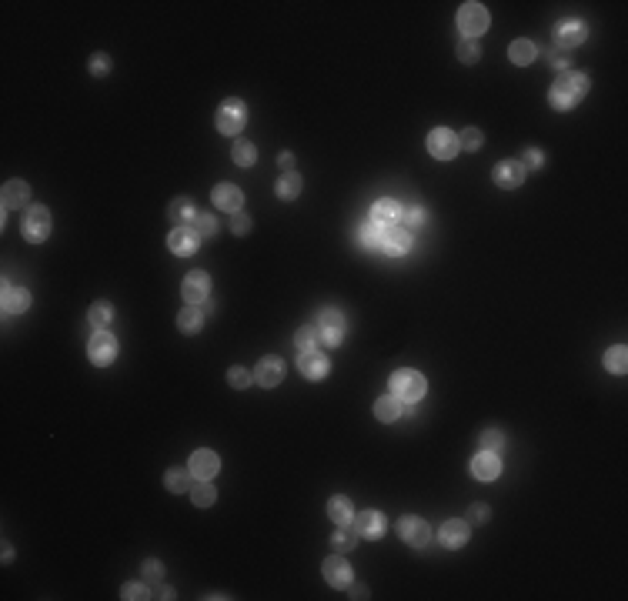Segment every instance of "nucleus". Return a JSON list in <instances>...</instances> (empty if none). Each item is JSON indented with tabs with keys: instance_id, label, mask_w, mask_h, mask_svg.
<instances>
[{
	"instance_id": "nucleus-29",
	"label": "nucleus",
	"mask_w": 628,
	"mask_h": 601,
	"mask_svg": "<svg viewBox=\"0 0 628 601\" xmlns=\"http://www.w3.org/2000/svg\"><path fill=\"white\" fill-rule=\"evenodd\" d=\"M354 544H358V531L347 528V524H341V528L334 531V538H331V548H334L338 555H341V551H351Z\"/></svg>"
},
{
	"instance_id": "nucleus-45",
	"label": "nucleus",
	"mask_w": 628,
	"mask_h": 601,
	"mask_svg": "<svg viewBox=\"0 0 628 601\" xmlns=\"http://www.w3.org/2000/svg\"><path fill=\"white\" fill-rule=\"evenodd\" d=\"M401 217L408 221V227H421V221H425V211H421L418 204H408V207H401Z\"/></svg>"
},
{
	"instance_id": "nucleus-4",
	"label": "nucleus",
	"mask_w": 628,
	"mask_h": 601,
	"mask_svg": "<svg viewBox=\"0 0 628 601\" xmlns=\"http://www.w3.org/2000/svg\"><path fill=\"white\" fill-rule=\"evenodd\" d=\"M314 331H318L321 344H327V347L341 344V338H345V318H341V311H334V307H325V311L318 314V324H314Z\"/></svg>"
},
{
	"instance_id": "nucleus-21",
	"label": "nucleus",
	"mask_w": 628,
	"mask_h": 601,
	"mask_svg": "<svg viewBox=\"0 0 628 601\" xmlns=\"http://www.w3.org/2000/svg\"><path fill=\"white\" fill-rule=\"evenodd\" d=\"M354 531L361 538H381L385 535V515L381 511H365L354 518Z\"/></svg>"
},
{
	"instance_id": "nucleus-33",
	"label": "nucleus",
	"mask_w": 628,
	"mask_h": 601,
	"mask_svg": "<svg viewBox=\"0 0 628 601\" xmlns=\"http://www.w3.org/2000/svg\"><path fill=\"white\" fill-rule=\"evenodd\" d=\"M605 367L608 371H615V374H625V367H628V351L618 344V347H611L605 354Z\"/></svg>"
},
{
	"instance_id": "nucleus-25",
	"label": "nucleus",
	"mask_w": 628,
	"mask_h": 601,
	"mask_svg": "<svg viewBox=\"0 0 628 601\" xmlns=\"http://www.w3.org/2000/svg\"><path fill=\"white\" fill-rule=\"evenodd\" d=\"M27 197H30V187H27L23 181H7V184H3V211L27 204Z\"/></svg>"
},
{
	"instance_id": "nucleus-13",
	"label": "nucleus",
	"mask_w": 628,
	"mask_h": 601,
	"mask_svg": "<svg viewBox=\"0 0 628 601\" xmlns=\"http://www.w3.org/2000/svg\"><path fill=\"white\" fill-rule=\"evenodd\" d=\"M381 251L391 254V258L408 254V251H412V231H405V227H388V231H385V241H381Z\"/></svg>"
},
{
	"instance_id": "nucleus-46",
	"label": "nucleus",
	"mask_w": 628,
	"mask_h": 601,
	"mask_svg": "<svg viewBox=\"0 0 628 601\" xmlns=\"http://www.w3.org/2000/svg\"><path fill=\"white\" fill-rule=\"evenodd\" d=\"M227 381H231L234 387H247L251 385V374H247L244 367H231V371H227Z\"/></svg>"
},
{
	"instance_id": "nucleus-50",
	"label": "nucleus",
	"mask_w": 628,
	"mask_h": 601,
	"mask_svg": "<svg viewBox=\"0 0 628 601\" xmlns=\"http://www.w3.org/2000/svg\"><path fill=\"white\" fill-rule=\"evenodd\" d=\"M468 518H472V521H478V524H485V521L492 518V511H488V505H472Z\"/></svg>"
},
{
	"instance_id": "nucleus-14",
	"label": "nucleus",
	"mask_w": 628,
	"mask_h": 601,
	"mask_svg": "<svg viewBox=\"0 0 628 601\" xmlns=\"http://www.w3.org/2000/svg\"><path fill=\"white\" fill-rule=\"evenodd\" d=\"M325 578H327V584H334V588H351L354 575H351V564H347L341 555H331V558L325 561Z\"/></svg>"
},
{
	"instance_id": "nucleus-15",
	"label": "nucleus",
	"mask_w": 628,
	"mask_h": 601,
	"mask_svg": "<svg viewBox=\"0 0 628 601\" xmlns=\"http://www.w3.org/2000/svg\"><path fill=\"white\" fill-rule=\"evenodd\" d=\"M284 378V365L281 358H261V365L254 367V381L261 387H278Z\"/></svg>"
},
{
	"instance_id": "nucleus-10",
	"label": "nucleus",
	"mask_w": 628,
	"mask_h": 601,
	"mask_svg": "<svg viewBox=\"0 0 628 601\" xmlns=\"http://www.w3.org/2000/svg\"><path fill=\"white\" fill-rule=\"evenodd\" d=\"M327 354H321L318 347L314 351H301V358H298V371H301L307 381H321L327 374Z\"/></svg>"
},
{
	"instance_id": "nucleus-24",
	"label": "nucleus",
	"mask_w": 628,
	"mask_h": 601,
	"mask_svg": "<svg viewBox=\"0 0 628 601\" xmlns=\"http://www.w3.org/2000/svg\"><path fill=\"white\" fill-rule=\"evenodd\" d=\"M327 518L341 528V524H351L354 521V508H351V501L341 498V494H334L331 501H327Z\"/></svg>"
},
{
	"instance_id": "nucleus-3",
	"label": "nucleus",
	"mask_w": 628,
	"mask_h": 601,
	"mask_svg": "<svg viewBox=\"0 0 628 601\" xmlns=\"http://www.w3.org/2000/svg\"><path fill=\"white\" fill-rule=\"evenodd\" d=\"M244 124H247V108H244V101H238V97L224 101L221 110H217V130L227 134V137H234V134L244 130Z\"/></svg>"
},
{
	"instance_id": "nucleus-34",
	"label": "nucleus",
	"mask_w": 628,
	"mask_h": 601,
	"mask_svg": "<svg viewBox=\"0 0 628 601\" xmlns=\"http://www.w3.org/2000/svg\"><path fill=\"white\" fill-rule=\"evenodd\" d=\"M188 478H191V471H184V468H171V471L164 474V485H168V491L181 494V491H188Z\"/></svg>"
},
{
	"instance_id": "nucleus-30",
	"label": "nucleus",
	"mask_w": 628,
	"mask_h": 601,
	"mask_svg": "<svg viewBox=\"0 0 628 601\" xmlns=\"http://www.w3.org/2000/svg\"><path fill=\"white\" fill-rule=\"evenodd\" d=\"M301 194V177L294 171H284L281 181H278V197H284V201H291V197H298Z\"/></svg>"
},
{
	"instance_id": "nucleus-54",
	"label": "nucleus",
	"mask_w": 628,
	"mask_h": 601,
	"mask_svg": "<svg viewBox=\"0 0 628 601\" xmlns=\"http://www.w3.org/2000/svg\"><path fill=\"white\" fill-rule=\"evenodd\" d=\"M528 164L538 167V164H542V154H538V150H528Z\"/></svg>"
},
{
	"instance_id": "nucleus-48",
	"label": "nucleus",
	"mask_w": 628,
	"mask_h": 601,
	"mask_svg": "<svg viewBox=\"0 0 628 601\" xmlns=\"http://www.w3.org/2000/svg\"><path fill=\"white\" fill-rule=\"evenodd\" d=\"M161 575H164V564H161V561H144V578L148 581H157L161 578Z\"/></svg>"
},
{
	"instance_id": "nucleus-6",
	"label": "nucleus",
	"mask_w": 628,
	"mask_h": 601,
	"mask_svg": "<svg viewBox=\"0 0 628 601\" xmlns=\"http://www.w3.org/2000/svg\"><path fill=\"white\" fill-rule=\"evenodd\" d=\"M458 150H461V144H458L455 130L434 128L432 134H428V154H432V157H438V161H452Z\"/></svg>"
},
{
	"instance_id": "nucleus-23",
	"label": "nucleus",
	"mask_w": 628,
	"mask_h": 601,
	"mask_svg": "<svg viewBox=\"0 0 628 601\" xmlns=\"http://www.w3.org/2000/svg\"><path fill=\"white\" fill-rule=\"evenodd\" d=\"M30 307V294L23 287H14V284H3V311L7 314H21Z\"/></svg>"
},
{
	"instance_id": "nucleus-40",
	"label": "nucleus",
	"mask_w": 628,
	"mask_h": 601,
	"mask_svg": "<svg viewBox=\"0 0 628 601\" xmlns=\"http://www.w3.org/2000/svg\"><path fill=\"white\" fill-rule=\"evenodd\" d=\"M194 231H197V237H214L217 234L214 214H197L194 217Z\"/></svg>"
},
{
	"instance_id": "nucleus-11",
	"label": "nucleus",
	"mask_w": 628,
	"mask_h": 601,
	"mask_svg": "<svg viewBox=\"0 0 628 601\" xmlns=\"http://www.w3.org/2000/svg\"><path fill=\"white\" fill-rule=\"evenodd\" d=\"M217 468H221V461H217L214 451L201 448V451L191 454V468H188V471L194 474V478H201V481H211V478L217 474Z\"/></svg>"
},
{
	"instance_id": "nucleus-9",
	"label": "nucleus",
	"mask_w": 628,
	"mask_h": 601,
	"mask_svg": "<svg viewBox=\"0 0 628 601\" xmlns=\"http://www.w3.org/2000/svg\"><path fill=\"white\" fill-rule=\"evenodd\" d=\"M398 535H401V541H408L412 548H425L428 538H432V528L421 518H401L398 521Z\"/></svg>"
},
{
	"instance_id": "nucleus-39",
	"label": "nucleus",
	"mask_w": 628,
	"mask_h": 601,
	"mask_svg": "<svg viewBox=\"0 0 628 601\" xmlns=\"http://www.w3.org/2000/svg\"><path fill=\"white\" fill-rule=\"evenodd\" d=\"M191 498H194V505L197 508H207V505H214V498H217V491L207 485V481H201L194 491H191Z\"/></svg>"
},
{
	"instance_id": "nucleus-44",
	"label": "nucleus",
	"mask_w": 628,
	"mask_h": 601,
	"mask_svg": "<svg viewBox=\"0 0 628 601\" xmlns=\"http://www.w3.org/2000/svg\"><path fill=\"white\" fill-rule=\"evenodd\" d=\"M501 445H505V438H501L498 431H485V434H481V451H495V454H498Z\"/></svg>"
},
{
	"instance_id": "nucleus-27",
	"label": "nucleus",
	"mask_w": 628,
	"mask_h": 601,
	"mask_svg": "<svg viewBox=\"0 0 628 601\" xmlns=\"http://www.w3.org/2000/svg\"><path fill=\"white\" fill-rule=\"evenodd\" d=\"M201 324H204V314H201V307H197V304L184 307V311L177 314V327H181L184 334H197V331H201Z\"/></svg>"
},
{
	"instance_id": "nucleus-38",
	"label": "nucleus",
	"mask_w": 628,
	"mask_h": 601,
	"mask_svg": "<svg viewBox=\"0 0 628 601\" xmlns=\"http://www.w3.org/2000/svg\"><path fill=\"white\" fill-rule=\"evenodd\" d=\"M294 344H298V351H314V347L321 344V338H318L314 327H301V331L294 334Z\"/></svg>"
},
{
	"instance_id": "nucleus-28",
	"label": "nucleus",
	"mask_w": 628,
	"mask_h": 601,
	"mask_svg": "<svg viewBox=\"0 0 628 601\" xmlns=\"http://www.w3.org/2000/svg\"><path fill=\"white\" fill-rule=\"evenodd\" d=\"M374 418L378 421H394V418H401V401L388 394V398H378L374 401Z\"/></svg>"
},
{
	"instance_id": "nucleus-19",
	"label": "nucleus",
	"mask_w": 628,
	"mask_h": 601,
	"mask_svg": "<svg viewBox=\"0 0 628 601\" xmlns=\"http://www.w3.org/2000/svg\"><path fill=\"white\" fill-rule=\"evenodd\" d=\"M371 221H374V224H381V227H391L394 221H401V204H398V201H391V197L374 201V207H371Z\"/></svg>"
},
{
	"instance_id": "nucleus-12",
	"label": "nucleus",
	"mask_w": 628,
	"mask_h": 601,
	"mask_svg": "<svg viewBox=\"0 0 628 601\" xmlns=\"http://www.w3.org/2000/svg\"><path fill=\"white\" fill-rule=\"evenodd\" d=\"M181 291H184V300L201 304V300H207V294H211V278H207L204 271H194V274H188V278H184Z\"/></svg>"
},
{
	"instance_id": "nucleus-31",
	"label": "nucleus",
	"mask_w": 628,
	"mask_h": 601,
	"mask_svg": "<svg viewBox=\"0 0 628 601\" xmlns=\"http://www.w3.org/2000/svg\"><path fill=\"white\" fill-rule=\"evenodd\" d=\"M194 204L184 197V201H174L171 204V221H177V227H188L191 221H194Z\"/></svg>"
},
{
	"instance_id": "nucleus-36",
	"label": "nucleus",
	"mask_w": 628,
	"mask_h": 601,
	"mask_svg": "<svg viewBox=\"0 0 628 601\" xmlns=\"http://www.w3.org/2000/svg\"><path fill=\"white\" fill-rule=\"evenodd\" d=\"M385 231H388V227H381V224L368 221V224L361 227V241H365V247H381V241H385Z\"/></svg>"
},
{
	"instance_id": "nucleus-26",
	"label": "nucleus",
	"mask_w": 628,
	"mask_h": 601,
	"mask_svg": "<svg viewBox=\"0 0 628 601\" xmlns=\"http://www.w3.org/2000/svg\"><path fill=\"white\" fill-rule=\"evenodd\" d=\"M555 41L562 43V47H575V43L585 41V23L582 21H565L558 27V34H555Z\"/></svg>"
},
{
	"instance_id": "nucleus-7",
	"label": "nucleus",
	"mask_w": 628,
	"mask_h": 601,
	"mask_svg": "<svg viewBox=\"0 0 628 601\" xmlns=\"http://www.w3.org/2000/svg\"><path fill=\"white\" fill-rule=\"evenodd\" d=\"M47 234H50V214H47V207H30L27 211V217H23V237L30 241V244H41V241H47Z\"/></svg>"
},
{
	"instance_id": "nucleus-49",
	"label": "nucleus",
	"mask_w": 628,
	"mask_h": 601,
	"mask_svg": "<svg viewBox=\"0 0 628 601\" xmlns=\"http://www.w3.org/2000/svg\"><path fill=\"white\" fill-rule=\"evenodd\" d=\"M231 227H234V234H247V231H251V217L244 214V211H238L234 221H231Z\"/></svg>"
},
{
	"instance_id": "nucleus-37",
	"label": "nucleus",
	"mask_w": 628,
	"mask_h": 601,
	"mask_svg": "<svg viewBox=\"0 0 628 601\" xmlns=\"http://www.w3.org/2000/svg\"><path fill=\"white\" fill-rule=\"evenodd\" d=\"M254 157H258L254 144H247V141H238V144H234V164H238V167H251Z\"/></svg>"
},
{
	"instance_id": "nucleus-1",
	"label": "nucleus",
	"mask_w": 628,
	"mask_h": 601,
	"mask_svg": "<svg viewBox=\"0 0 628 601\" xmlns=\"http://www.w3.org/2000/svg\"><path fill=\"white\" fill-rule=\"evenodd\" d=\"M588 90V77L585 74H565L558 84L551 87V94H548V101H551V108L555 110H568L582 94Z\"/></svg>"
},
{
	"instance_id": "nucleus-42",
	"label": "nucleus",
	"mask_w": 628,
	"mask_h": 601,
	"mask_svg": "<svg viewBox=\"0 0 628 601\" xmlns=\"http://www.w3.org/2000/svg\"><path fill=\"white\" fill-rule=\"evenodd\" d=\"M458 57H461L465 64H475L478 57H481V47H478L475 41H465L461 47H458Z\"/></svg>"
},
{
	"instance_id": "nucleus-32",
	"label": "nucleus",
	"mask_w": 628,
	"mask_h": 601,
	"mask_svg": "<svg viewBox=\"0 0 628 601\" xmlns=\"http://www.w3.org/2000/svg\"><path fill=\"white\" fill-rule=\"evenodd\" d=\"M87 318H90V324H94V327H108L110 318H114V307H110L108 300H97V304L87 311Z\"/></svg>"
},
{
	"instance_id": "nucleus-41",
	"label": "nucleus",
	"mask_w": 628,
	"mask_h": 601,
	"mask_svg": "<svg viewBox=\"0 0 628 601\" xmlns=\"http://www.w3.org/2000/svg\"><path fill=\"white\" fill-rule=\"evenodd\" d=\"M121 598H128V601H144V598H151V595H148V588H144L141 581H128V584L121 588Z\"/></svg>"
},
{
	"instance_id": "nucleus-47",
	"label": "nucleus",
	"mask_w": 628,
	"mask_h": 601,
	"mask_svg": "<svg viewBox=\"0 0 628 601\" xmlns=\"http://www.w3.org/2000/svg\"><path fill=\"white\" fill-rule=\"evenodd\" d=\"M108 70H110L108 54H94V57H90V74H97V77H101V74H108Z\"/></svg>"
},
{
	"instance_id": "nucleus-16",
	"label": "nucleus",
	"mask_w": 628,
	"mask_h": 601,
	"mask_svg": "<svg viewBox=\"0 0 628 601\" xmlns=\"http://www.w3.org/2000/svg\"><path fill=\"white\" fill-rule=\"evenodd\" d=\"M197 231H191V227H174L171 237H168V247H171L174 254H181V258H191L197 251Z\"/></svg>"
},
{
	"instance_id": "nucleus-17",
	"label": "nucleus",
	"mask_w": 628,
	"mask_h": 601,
	"mask_svg": "<svg viewBox=\"0 0 628 601\" xmlns=\"http://www.w3.org/2000/svg\"><path fill=\"white\" fill-rule=\"evenodd\" d=\"M472 474H475L478 481H495L501 474V461L495 451H481L475 454V461H472Z\"/></svg>"
},
{
	"instance_id": "nucleus-52",
	"label": "nucleus",
	"mask_w": 628,
	"mask_h": 601,
	"mask_svg": "<svg viewBox=\"0 0 628 601\" xmlns=\"http://www.w3.org/2000/svg\"><path fill=\"white\" fill-rule=\"evenodd\" d=\"M351 591H354L351 598H368V588H365V584H354V581H351Z\"/></svg>"
},
{
	"instance_id": "nucleus-18",
	"label": "nucleus",
	"mask_w": 628,
	"mask_h": 601,
	"mask_svg": "<svg viewBox=\"0 0 628 601\" xmlns=\"http://www.w3.org/2000/svg\"><path fill=\"white\" fill-rule=\"evenodd\" d=\"M211 197H214V207L227 211V214H238V211H241V201H244L241 187H234V184H217Z\"/></svg>"
},
{
	"instance_id": "nucleus-43",
	"label": "nucleus",
	"mask_w": 628,
	"mask_h": 601,
	"mask_svg": "<svg viewBox=\"0 0 628 601\" xmlns=\"http://www.w3.org/2000/svg\"><path fill=\"white\" fill-rule=\"evenodd\" d=\"M458 144H461L465 150H478V147H481V130L468 128L465 134H461V137H458Z\"/></svg>"
},
{
	"instance_id": "nucleus-22",
	"label": "nucleus",
	"mask_w": 628,
	"mask_h": 601,
	"mask_svg": "<svg viewBox=\"0 0 628 601\" xmlns=\"http://www.w3.org/2000/svg\"><path fill=\"white\" fill-rule=\"evenodd\" d=\"M468 541V521H445L441 524V544L445 548H461Z\"/></svg>"
},
{
	"instance_id": "nucleus-8",
	"label": "nucleus",
	"mask_w": 628,
	"mask_h": 601,
	"mask_svg": "<svg viewBox=\"0 0 628 601\" xmlns=\"http://www.w3.org/2000/svg\"><path fill=\"white\" fill-rule=\"evenodd\" d=\"M87 354H90V361L97 367H108L114 358H117V341H114V334L108 331H97L90 344H87Z\"/></svg>"
},
{
	"instance_id": "nucleus-51",
	"label": "nucleus",
	"mask_w": 628,
	"mask_h": 601,
	"mask_svg": "<svg viewBox=\"0 0 628 601\" xmlns=\"http://www.w3.org/2000/svg\"><path fill=\"white\" fill-rule=\"evenodd\" d=\"M551 64L558 67V70H568V64H571V57H568L565 50H551Z\"/></svg>"
},
{
	"instance_id": "nucleus-35",
	"label": "nucleus",
	"mask_w": 628,
	"mask_h": 601,
	"mask_svg": "<svg viewBox=\"0 0 628 601\" xmlns=\"http://www.w3.org/2000/svg\"><path fill=\"white\" fill-rule=\"evenodd\" d=\"M508 54H511V61H515V64L525 67V64H531V57H535V43H531V41H515Z\"/></svg>"
},
{
	"instance_id": "nucleus-20",
	"label": "nucleus",
	"mask_w": 628,
	"mask_h": 601,
	"mask_svg": "<svg viewBox=\"0 0 628 601\" xmlns=\"http://www.w3.org/2000/svg\"><path fill=\"white\" fill-rule=\"evenodd\" d=\"M521 181H525V164H518V161H501L495 167V184L498 187H518Z\"/></svg>"
},
{
	"instance_id": "nucleus-5",
	"label": "nucleus",
	"mask_w": 628,
	"mask_h": 601,
	"mask_svg": "<svg viewBox=\"0 0 628 601\" xmlns=\"http://www.w3.org/2000/svg\"><path fill=\"white\" fill-rule=\"evenodd\" d=\"M458 27H461V34H468V41H475L478 34L488 30V10L481 3H465L458 10Z\"/></svg>"
},
{
	"instance_id": "nucleus-53",
	"label": "nucleus",
	"mask_w": 628,
	"mask_h": 601,
	"mask_svg": "<svg viewBox=\"0 0 628 601\" xmlns=\"http://www.w3.org/2000/svg\"><path fill=\"white\" fill-rule=\"evenodd\" d=\"M278 164H281L284 171H287V167L294 164V154H281V157H278Z\"/></svg>"
},
{
	"instance_id": "nucleus-2",
	"label": "nucleus",
	"mask_w": 628,
	"mask_h": 601,
	"mask_svg": "<svg viewBox=\"0 0 628 601\" xmlns=\"http://www.w3.org/2000/svg\"><path fill=\"white\" fill-rule=\"evenodd\" d=\"M391 391H394V398H398V401L414 405V401H421V398H425L428 385H425V378H421L418 371L401 367V371H394V374H391Z\"/></svg>"
}]
</instances>
